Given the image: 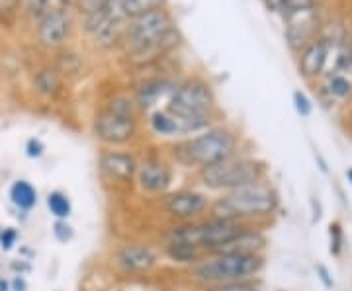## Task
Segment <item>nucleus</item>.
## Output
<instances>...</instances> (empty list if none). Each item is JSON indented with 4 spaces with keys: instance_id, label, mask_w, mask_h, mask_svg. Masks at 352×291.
I'll use <instances>...</instances> for the list:
<instances>
[{
    "instance_id": "nucleus-1",
    "label": "nucleus",
    "mask_w": 352,
    "mask_h": 291,
    "mask_svg": "<svg viewBox=\"0 0 352 291\" xmlns=\"http://www.w3.org/2000/svg\"><path fill=\"white\" fill-rule=\"evenodd\" d=\"M124 41L127 53L135 61H147L173 49L178 43V32L175 30V22L168 10L157 8L131 18L126 27Z\"/></svg>"
},
{
    "instance_id": "nucleus-2",
    "label": "nucleus",
    "mask_w": 352,
    "mask_h": 291,
    "mask_svg": "<svg viewBox=\"0 0 352 291\" xmlns=\"http://www.w3.org/2000/svg\"><path fill=\"white\" fill-rule=\"evenodd\" d=\"M278 194L272 186L256 182L239 190L226 191L212 207L214 217L231 219V221H245V219H258V217L272 216L278 209Z\"/></svg>"
},
{
    "instance_id": "nucleus-3",
    "label": "nucleus",
    "mask_w": 352,
    "mask_h": 291,
    "mask_svg": "<svg viewBox=\"0 0 352 291\" xmlns=\"http://www.w3.org/2000/svg\"><path fill=\"white\" fill-rule=\"evenodd\" d=\"M263 268V254H212L194 264L192 278L208 286H223L254 278Z\"/></svg>"
},
{
    "instance_id": "nucleus-4",
    "label": "nucleus",
    "mask_w": 352,
    "mask_h": 291,
    "mask_svg": "<svg viewBox=\"0 0 352 291\" xmlns=\"http://www.w3.org/2000/svg\"><path fill=\"white\" fill-rule=\"evenodd\" d=\"M237 137L227 129H210L198 137L184 141L175 147V159L184 166H214L235 156Z\"/></svg>"
},
{
    "instance_id": "nucleus-5",
    "label": "nucleus",
    "mask_w": 352,
    "mask_h": 291,
    "mask_svg": "<svg viewBox=\"0 0 352 291\" xmlns=\"http://www.w3.org/2000/svg\"><path fill=\"white\" fill-rule=\"evenodd\" d=\"M264 165L254 159H227L214 166H206L200 170L201 184L208 190L231 191L263 182Z\"/></svg>"
},
{
    "instance_id": "nucleus-6",
    "label": "nucleus",
    "mask_w": 352,
    "mask_h": 291,
    "mask_svg": "<svg viewBox=\"0 0 352 291\" xmlns=\"http://www.w3.org/2000/svg\"><path fill=\"white\" fill-rule=\"evenodd\" d=\"M243 229H247L241 221H231V219H219L212 217L201 223H190L176 227L168 235V242H186L192 246H198L204 253H214L217 246L223 242L231 241L235 235H239Z\"/></svg>"
},
{
    "instance_id": "nucleus-7",
    "label": "nucleus",
    "mask_w": 352,
    "mask_h": 291,
    "mask_svg": "<svg viewBox=\"0 0 352 291\" xmlns=\"http://www.w3.org/2000/svg\"><path fill=\"white\" fill-rule=\"evenodd\" d=\"M214 92L201 80H188L173 92L166 112L196 121H210V112L214 110Z\"/></svg>"
},
{
    "instance_id": "nucleus-8",
    "label": "nucleus",
    "mask_w": 352,
    "mask_h": 291,
    "mask_svg": "<svg viewBox=\"0 0 352 291\" xmlns=\"http://www.w3.org/2000/svg\"><path fill=\"white\" fill-rule=\"evenodd\" d=\"M126 14L120 0H110L104 8L87 14V30L102 47H110L126 36Z\"/></svg>"
},
{
    "instance_id": "nucleus-9",
    "label": "nucleus",
    "mask_w": 352,
    "mask_h": 291,
    "mask_svg": "<svg viewBox=\"0 0 352 291\" xmlns=\"http://www.w3.org/2000/svg\"><path fill=\"white\" fill-rule=\"evenodd\" d=\"M94 131L98 139L110 145H124L127 141L135 137V117H126V115L113 114L110 110H104L96 115L94 121Z\"/></svg>"
},
{
    "instance_id": "nucleus-10",
    "label": "nucleus",
    "mask_w": 352,
    "mask_h": 291,
    "mask_svg": "<svg viewBox=\"0 0 352 291\" xmlns=\"http://www.w3.org/2000/svg\"><path fill=\"white\" fill-rule=\"evenodd\" d=\"M69 30H71V18L69 14L57 8V10H50V12L43 16V20L39 22L38 36L41 45L45 47H61L65 43V39L69 36Z\"/></svg>"
},
{
    "instance_id": "nucleus-11",
    "label": "nucleus",
    "mask_w": 352,
    "mask_h": 291,
    "mask_svg": "<svg viewBox=\"0 0 352 291\" xmlns=\"http://www.w3.org/2000/svg\"><path fill=\"white\" fill-rule=\"evenodd\" d=\"M138 178L139 186L145 191H151V194H161L168 186H170V180H173V172L170 168L164 165L163 161H157V159H147L138 166Z\"/></svg>"
},
{
    "instance_id": "nucleus-12",
    "label": "nucleus",
    "mask_w": 352,
    "mask_h": 291,
    "mask_svg": "<svg viewBox=\"0 0 352 291\" xmlns=\"http://www.w3.org/2000/svg\"><path fill=\"white\" fill-rule=\"evenodd\" d=\"M166 211L178 219H192L208 209V198L198 191H178L166 198Z\"/></svg>"
},
{
    "instance_id": "nucleus-13",
    "label": "nucleus",
    "mask_w": 352,
    "mask_h": 291,
    "mask_svg": "<svg viewBox=\"0 0 352 291\" xmlns=\"http://www.w3.org/2000/svg\"><path fill=\"white\" fill-rule=\"evenodd\" d=\"M329 53H331V43L329 41H325V39L311 41L302 51V57H300V73H302V76L315 78V76L321 75L329 61Z\"/></svg>"
},
{
    "instance_id": "nucleus-14",
    "label": "nucleus",
    "mask_w": 352,
    "mask_h": 291,
    "mask_svg": "<svg viewBox=\"0 0 352 291\" xmlns=\"http://www.w3.org/2000/svg\"><path fill=\"white\" fill-rule=\"evenodd\" d=\"M138 163L127 152H106L100 159V170L112 180L118 182H131L138 174Z\"/></svg>"
},
{
    "instance_id": "nucleus-15",
    "label": "nucleus",
    "mask_w": 352,
    "mask_h": 291,
    "mask_svg": "<svg viewBox=\"0 0 352 291\" xmlns=\"http://www.w3.org/2000/svg\"><path fill=\"white\" fill-rule=\"evenodd\" d=\"M264 246H266V237L261 231L243 229L239 235L217 246L212 254H261Z\"/></svg>"
},
{
    "instance_id": "nucleus-16",
    "label": "nucleus",
    "mask_w": 352,
    "mask_h": 291,
    "mask_svg": "<svg viewBox=\"0 0 352 291\" xmlns=\"http://www.w3.org/2000/svg\"><path fill=\"white\" fill-rule=\"evenodd\" d=\"M118 264L126 272H147L157 264V256L151 248L141 246V244H126L118 256Z\"/></svg>"
},
{
    "instance_id": "nucleus-17",
    "label": "nucleus",
    "mask_w": 352,
    "mask_h": 291,
    "mask_svg": "<svg viewBox=\"0 0 352 291\" xmlns=\"http://www.w3.org/2000/svg\"><path fill=\"white\" fill-rule=\"evenodd\" d=\"M173 90L176 89H173V84H170V82H164V80L147 82V84H143L141 90H139V106L147 110V108H151L153 104H157V102L161 100L164 94H168V92H173Z\"/></svg>"
},
{
    "instance_id": "nucleus-18",
    "label": "nucleus",
    "mask_w": 352,
    "mask_h": 291,
    "mask_svg": "<svg viewBox=\"0 0 352 291\" xmlns=\"http://www.w3.org/2000/svg\"><path fill=\"white\" fill-rule=\"evenodd\" d=\"M10 200L16 207H20V209H32L36 202H38V194L34 190V186L30 184V182H25V180H18V182H14L12 188H10Z\"/></svg>"
},
{
    "instance_id": "nucleus-19",
    "label": "nucleus",
    "mask_w": 352,
    "mask_h": 291,
    "mask_svg": "<svg viewBox=\"0 0 352 291\" xmlns=\"http://www.w3.org/2000/svg\"><path fill=\"white\" fill-rule=\"evenodd\" d=\"M166 254L175 260V262H200L201 254L204 251H200L198 246H192V244H186V242H168L166 246Z\"/></svg>"
},
{
    "instance_id": "nucleus-20",
    "label": "nucleus",
    "mask_w": 352,
    "mask_h": 291,
    "mask_svg": "<svg viewBox=\"0 0 352 291\" xmlns=\"http://www.w3.org/2000/svg\"><path fill=\"white\" fill-rule=\"evenodd\" d=\"M166 0H120V6L126 14V18H135L145 12H151L157 8H164Z\"/></svg>"
},
{
    "instance_id": "nucleus-21",
    "label": "nucleus",
    "mask_w": 352,
    "mask_h": 291,
    "mask_svg": "<svg viewBox=\"0 0 352 291\" xmlns=\"http://www.w3.org/2000/svg\"><path fill=\"white\" fill-rule=\"evenodd\" d=\"M47 207H50V211L57 219H67V217L71 216V211H73L71 200L65 196L63 191H51L50 196H47Z\"/></svg>"
},
{
    "instance_id": "nucleus-22",
    "label": "nucleus",
    "mask_w": 352,
    "mask_h": 291,
    "mask_svg": "<svg viewBox=\"0 0 352 291\" xmlns=\"http://www.w3.org/2000/svg\"><path fill=\"white\" fill-rule=\"evenodd\" d=\"M327 90L333 98H337V100H346L352 94V82L344 75H339V73H337V75H333L329 78Z\"/></svg>"
},
{
    "instance_id": "nucleus-23",
    "label": "nucleus",
    "mask_w": 352,
    "mask_h": 291,
    "mask_svg": "<svg viewBox=\"0 0 352 291\" xmlns=\"http://www.w3.org/2000/svg\"><path fill=\"white\" fill-rule=\"evenodd\" d=\"M61 80H59V75L57 71L53 69H43L39 71L38 76H36V86L41 94H55L57 89H59Z\"/></svg>"
},
{
    "instance_id": "nucleus-24",
    "label": "nucleus",
    "mask_w": 352,
    "mask_h": 291,
    "mask_svg": "<svg viewBox=\"0 0 352 291\" xmlns=\"http://www.w3.org/2000/svg\"><path fill=\"white\" fill-rule=\"evenodd\" d=\"M151 129L157 135H176V126L168 112H157L151 115Z\"/></svg>"
},
{
    "instance_id": "nucleus-25",
    "label": "nucleus",
    "mask_w": 352,
    "mask_h": 291,
    "mask_svg": "<svg viewBox=\"0 0 352 291\" xmlns=\"http://www.w3.org/2000/svg\"><path fill=\"white\" fill-rule=\"evenodd\" d=\"M329 241H331V246L329 251L333 256H340L342 253V246H344V233H342V225L339 221H333L329 225Z\"/></svg>"
},
{
    "instance_id": "nucleus-26",
    "label": "nucleus",
    "mask_w": 352,
    "mask_h": 291,
    "mask_svg": "<svg viewBox=\"0 0 352 291\" xmlns=\"http://www.w3.org/2000/svg\"><path fill=\"white\" fill-rule=\"evenodd\" d=\"M311 8H314V0H288L286 6L282 8V14H284L286 18H292V16H296V14L307 12V10H311Z\"/></svg>"
},
{
    "instance_id": "nucleus-27",
    "label": "nucleus",
    "mask_w": 352,
    "mask_h": 291,
    "mask_svg": "<svg viewBox=\"0 0 352 291\" xmlns=\"http://www.w3.org/2000/svg\"><path fill=\"white\" fill-rule=\"evenodd\" d=\"M294 106H296V112L302 115V117H309L311 112H314V104L303 94L302 90H296L294 92Z\"/></svg>"
},
{
    "instance_id": "nucleus-28",
    "label": "nucleus",
    "mask_w": 352,
    "mask_h": 291,
    "mask_svg": "<svg viewBox=\"0 0 352 291\" xmlns=\"http://www.w3.org/2000/svg\"><path fill=\"white\" fill-rule=\"evenodd\" d=\"M53 235H55V239L59 242H67L73 239V227L65 221V219H59L55 225H53Z\"/></svg>"
},
{
    "instance_id": "nucleus-29",
    "label": "nucleus",
    "mask_w": 352,
    "mask_h": 291,
    "mask_svg": "<svg viewBox=\"0 0 352 291\" xmlns=\"http://www.w3.org/2000/svg\"><path fill=\"white\" fill-rule=\"evenodd\" d=\"M108 110L113 112V114L126 115V117H135V115H133V106H131V102L124 100V98H116V100L110 102Z\"/></svg>"
},
{
    "instance_id": "nucleus-30",
    "label": "nucleus",
    "mask_w": 352,
    "mask_h": 291,
    "mask_svg": "<svg viewBox=\"0 0 352 291\" xmlns=\"http://www.w3.org/2000/svg\"><path fill=\"white\" fill-rule=\"evenodd\" d=\"M208 291H258L247 281H237V283H223V286H212Z\"/></svg>"
},
{
    "instance_id": "nucleus-31",
    "label": "nucleus",
    "mask_w": 352,
    "mask_h": 291,
    "mask_svg": "<svg viewBox=\"0 0 352 291\" xmlns=\"http://www.w3.org/2000/svg\"><path fill=\"white\" fill-rule=\"evenodd\" d=\"M108 2H110V0H76V6H78L85 14H90L104 8Z\"/></svg>"
},
{
    "instance_id": "nucleus-32",
    "label": "nucleus",
    "mask_w": 352,
    "mask_h": 291,
    "mask_svg": "<svg viewBox=\"0 0 352 291\" xmlns=\"http://www.w3.org/2000/svg\"><path fill=\"white\" fill-rule=\"evenodd\" d=\"M14 241H16V231H12V229H6V231L2 233V237H0V246H2L4 251H8V248L14 244Z\"/></svg>"
},
{
    "instance_id": "nucleus-33",
    "label": "nucleus",
    "mask_w": 352,
    "mask_h": 291,
    "mask_svg": "<svg viewBox=\"0 0 352 291\" xmlns=\"http://www.w3.org/2000/svg\"><path fill=\"white\" fill-rule=\"evenodd\" d=\"M43 152V143L39 139H30L28 143V156H39Z\"/></svg>"
},
{
    "instance_id": "nucleus-34",
    "label": "nucleus",
    "mask_w": 352,
    "mask_h": 291,
    "mask_svg": "<svg viewBox=\"0 0 352 291\" xmlns=\"http://www.w3.org/2000/svg\"><path fill=\"white\" fill-rule=\"evenodd\" d=\"M317 268V274H319V279L323 281V286L325 288H333V278H331V274H329V270L323 264H319Z\"/></svg>"
},
{
    "instance_id": "nucleus-35",
    "label": "nucleus",
    "mask_w": 352,
    "mask_h": 291,
    "mask_svg": "<svg viewBox=\"0 0 352 291\" xmlns=\"http://www.w3.org/2000/svg\"><path fill=\"white\" fill-rule=\"evenodd\" d=\"M288 0H264V6L272 12H282V8L286 6Z\"/></svg>"
},
{
    "instance_id": "nucleus-36",
    "label": "nucleus",
    "mask_w": 352,
    "mask_h": 291,
    "mask_svg": "<svg viewBox=\"0 0 352 291\" xmlns=\"http://www.w3.org/2000/svg\"><path fill=\"white\" fill-rule=\"evenodd\" d=\"M14 286H16V291H24L25 288V283L22 281V279H16V281H14Z\"/></svg>"
},
{
    "instance_id": "nucleus-37",
    "label": "nucleus",
    "mask_w": 352,
    "mask_h": 291,
    "mask_svg": "<svg viewBox=\"0 0 352 291\" xmlns=\"http://www.w3.org/2000/svg\"><path fill=\"white\" fill-rule=\"evenodd\" d=\"M0 291H8V283L4 279H0Z\"/></svg>"
},
{
    "instance_id": "nucleus-38",
    "label": "nucleus",
    "mask_w": 352,
    "mask_h": 291,
    "mask_svg": "<svg viewBox=\"0 0 352 291\" xmlns=\"http://www.w3.org/2000/svg\"><path fill=\"white\" fill-rule=\"evenodd\" d=\"M346 180H349V182L352 184V166L349 168V170H346Z\"/></svg>"
},
{
    "instance_id": "nucleus-39",
    "label": "nucleus",
    "mask_w": 352,
    "mask_h": 291,
    "mask_svg": "<svg viewBox=\"0 0 352 291\" xmlns=\"http://www.w3.org/2000/svg\"><path fill=\"white\" fill-rule=\"evenodd\" d=\"M34 4H38V6H43V4H47V0H32Z\"/></svg>"
},
{
    "instance_id": "nucleus-40",
    "label": "nucleus",
    "mask_w": 352,
    "mask_h": 291,
    "mask_svg": "<svg viewBox=\"0 0 352 291\" xmlns=\"http://www.w3.org/2000/svg\"><path fill=\"white\" fill-rule=\"evenodd\" d=\"M63 4H76V0H61Z\"/></svg>"
},
{
    "instance_id": "nucleus-41",
    "label": "nucleus",
    "mask_w": 352,
    "mask_h": 291,
    "mask_svg": "<svg viewBox=\"0 0 352 291\" xmlns=\"http://www.w3.org/2000/svg\"><path fill=\"white\" fill-rule=\"evenodd\" d=\"M349 124H351V129H352V108H351V114H349Z\"/></svg>"
}]
</instances>
